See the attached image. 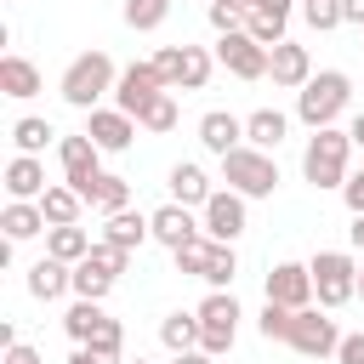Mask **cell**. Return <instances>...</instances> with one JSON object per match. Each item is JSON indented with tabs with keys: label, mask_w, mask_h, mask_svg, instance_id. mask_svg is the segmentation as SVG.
<instances>
[{
	"label": "cell",
	"mask_w": 364,
	"mask_h": 364,
	"mask_svg": "<svg viewBox=\"0 0 364 364\" xmlns=\"http://www.w3.org/2000/svg\"><path fill=\"white\" fill-rule=\"evenodd\" d=\"M114 85H119V68H114L108 51H80V57L63 68V80H57L63 102L80 108V114H91L102 97H114Z\"/></svg>",
	"instance_id": "cell-1"
},
{
	"label": "cell",
	"mask_w": 364,
	"mask_h": 364,
	"mask_svg": "<svg viewBox=\"0 0 364 364\" xmlns=\"http://www.w3.org/2000/svg\"><path fill=\"white\" fill-rule=\"evenodd\" d=\"M347 171H353V136H347L341 125L313 131L307 148H301V176H307L313 188H341Z\"/></svg>",
	"instance_id": "cell-2"
},
{
	"label": "cell",
	"mask_w": 364,
	"mask_h": 364,
	"mask_svg": "<svg viewBox=\"0 0 364 364\" xmlns=\"http://www.w3.org/2000/svg\"><path fill=\"white\" fill-rule=\"evenodd\" d=\"M353 102V80L341 74V68H324V74H313L301 91H296V119L307 125V131H324V125H336V114Z\"/></svg>",
	"instance_id": "cell-3"
},
{
	"label": "cell",
	"mask_w": 364,
	"mask_h": 364,
	"mask_svg": "<svg viewBox=\"0 0 364 364\" xmlns=\"http://www.w3.org/2000/svg\"><path fill=\"white\" fill-rule=\"evenodd\" d=\"M307 273H313V301L324 313H336V307H347L358 296V262L347 250H318L307 262Z\"/></svg>",
	"instance_id": "cell-4"
},
{
	"label": "cell",
	"mask_w": 364,
	"mask_h": 364,
	"mask_svg": "<svg viewBox=\"0 0 364 364\" xmlns=\"http://www.w3.org/2000/svg\"><path fill=\"white\" fill-rule=\"evenodd\" d=\"M222 176H228V188L233 193H245V199H273V188H279V165H273V154H262V148H233L228 159H222Z\"/></svg>",
	"instance_id": "cell-5"
},
{
	"label": "cell",
	"mask_w": 364,
	"mask_h": 364,
	"mask_svg": "<svg viewBox=\"0 0 364 364\" xmlns=\"http://www.w3.org/2000/svg\"><path fill=\"white\" fill-rule=\"evenodd\" d=\"M199 347L210 353V358H222V353H233V341H239V301H233V290H210L199 307Z\"/></svg>",
	"instance_id": "cell-6"
},
{
	"label": "cell",
	"mask_w": 364,
	"mask_h": 364,
	"mask_svg": "<svg viewBox=\"0 0 364 364\" xmlns=\"http://www.w3.org/2000/svg\"><path fill=\"white\" fill-rule=\"evenodd\" d=\"M57 159H63V182L91 205V193H97V176H102V148L80 131V136H57Z\"/></svg>",
	"instance_id": "cell-7"
},
{
	"label": "cell",
	"mask_w": 364,
	"mask_h": 364,
	"mask_svg": "<svg viewBox=\"0 0 364 364\" xmlns=\"http://www.w3.org/2000/svg\"><path fill=\"white\" fill-rule=\"evenodd\" d=\"M284 347H296L301 358H336V347H341V330H336V318H330L324 307H301V313L290 318V336H284Z\"/></svg>",
	"instance_id": "cell-8"
},
{
	"label": "cell",
	"mask_w": 364,
	"mask_h": 364,
	"mask_svg": "<svg viewBox=\"0 0 364 364\" xmlns=\"http://www.w3.org/2000/svg\"><path fill=\"white\" fill-rule=\"evenodd\" d=\"M199 228H205V239H216V245H233L250 222H245V193H233V188H216L210 199H205V210H199Z\"/></svg>",
	"instance_id": "cell-9"
},
{
	"label": "cell",
	"mask_w": 364,
	"mask_h": 364,
	"mask_svg": "<svg viewBox=\"0 0 364 364\" xmlns=\"http://www.w3.org/2000/svg\"><path fill=\"white\" fill-rule=\"evenodd\" d=\"M267 46H256L245 28L239 34H216V63L228 68V74H239V80H267Z\"/></svg>",
	"instance_id": "cell-10"
},
{
	"label": "cell",
	"mask_w": 364,
	"mask_h": 364,
	"mask_svg": "<svg viewBox=\"0 0 364 364\" xmlns=\"http://www.w3.org/2000/svg\"><path fill=\"white\" fill-rule=\"evenodd\" d=\"M154 97H165V80H159L154 63H131V68H119V85H114V108H119V114L136 119Z\"/></svg>",
	"instance_id": "cell-11"
},
{
	"label": "cell",
	"mask_w": 364,
	"mask_h": 364,
	"mask_svg": "<svg viewBox=\"0 0 364 364\" xmlns=\"http://www.w3.org/2000/svg\"><path fill=\"white\" fill-rule=\"evenodd\" d=\"M136 131H142V125H136L131 114H119V108H91V114H85V136H91L102 154H125V148L136 142Z\"/></svg>",
	"instance_id": "cell-12"
},
{
	"label": "cell",
	"mask_w": 364,
	"mask_h": 364,
	"mask_svg": "<svg viewBox=\"0 0 364 364\" xmlns=\"http://www.w3.org/2000/svg\"><path fill=\"white\" fill-rule=\"evenodd\" d=\"M267 301H279V307H290V313L313 307V273H307V262H279V267L267 273Z\"/></svg>",
	"instance_id": "cell-13"
},
{
	"label": "cell",
	"mask_w": 364,
	"mask_h": 364,
	"mask_svg": "<svg viewBox=\"0 0 364 364\" xmlns=\"http://www.w3.org/2000/svg\"><path fill=\"white\" fill-rule=\"evenodd\" d=\"M23 290H28L34 301H63V296H74V267L57 262V256H40V262L23 273Z\"/></svg>",
	"instance_id": "cell-14"
},
{
	"label": "cell",
	"mask_w": 364,
	"mask_h": 364,
	"mask_svg": "<svg viewBox=\"0 0 364 364\" xmlns=\"http://www.w3.org/2000/svg\"><path fill=\"white\" fill-rule=\"evenodd\" d=\"M267 80H273L279 91H301V85L313 80V57H307V46H296V40L273 46V57H267Z\"/></svg>",
	"instance_id": "cell-15"
},
{
	"label": "cell",
	"mask_w": 364,
	"mask_h": 364,
	"mask_svg": "<svg viewBox=\"0 0 364 364\" xmlns=\"http://www.w3.org/2000/svg\"><path fill=\"white\" fill-rule=\"evenodd\" d=\"M199 142H205L216 159H228L233 148H245V119L228 114V108H210V114H199Z\"/></svg>",
	"instance_id": "cell-16"
},
{
	"label": "cell",
	"mask_w": 364,
	"mask_h": 364,
	"mask_svg": "<svg viewBox=\"0 0 364 364\" xmlns=\"http://www.w3.org/2000/svg\"><path fill=\"white\" fill-rule=\"evenodd\" d=\"M46 188H51L46 182V159H34V154H11L6 159V199H34L40 205Z\"/></svg>",
	"instance_id": "cell-17"
},
{
	"label": "cell",
	"mask_w": 364,
	"mask_h": 364,
	"mask_svg": "<svg viewBox=\"0 0 364 364\" xmlns=\"http://www.w3.org/2000/svg\"><path fill=\"white\" fill-rule=\"evenodd\" d=\"M148 228H154V239H159L165 250H182L188 239H199V233H205V228L193 222V210H188V205H159V210L148 216Z\"/></svg>",
	"instance_id": "cell-18"
},
{
	"label": "cell",
	"mask_w": 364,
	"mask_h": 364,
	"mask_svg": "<svg viewBox=\"0 0 364 364\" xmlns=\"http://www.w3.org/2000/svg\"><path fill=\"white\" fill-rule=\"evenodd\" d=\"M40 91H46L40 68H34L28 57L6 51V57H0V97H11V102H28V97H40Z\"/></svg>",
	"instance_id": "cell-19"
},
{
	"label": "cell",
	"mask_w": 364,
	"mask_h": 364,
	"mask_svg": "<svg viewBox=\"0 0 364 364\" xmlns=\"http://www.w3.org/2000/svg\"><path fill=\"white\" fill-rule=\"evenodd\" d=\"M165 182H171V205H188V210H205V199L216 193V188H210V176H205L193 159H176Z\"/></svg>",
	"instance_id": "cell-20"
},
{
	"label": "cell",
	"mask_w": 364,
	"mask_h": 364,
	"mask_svg": "<svg viewBox=\"0 0 364 364\" xmlns=\"http://www.w3.org/2000/svg\"><path fill=\"white\" fill-rule=\"evenodd\" d=\"M0 228H6V239H11V245L34 239V233H51V222H46V210H40L34 199H6V210H0Z\"/></svg>",
	"instance_id": "cell-21"
},
{
	"label": "cell",
	"mask_w": 364,
	"mask_h": 364,
	"mask_svg": "<svg viewBox=\"0 0 364 364\" xmlns=\"http://www.w3.org/2000/svg\"><path fill=\"white\" fill-rule=\"evenodd\" d=\"M284 136H290V119H284L279 108H256V114H245V142H250V148L273 154Z\"/></svg>",
	"instance_id": "cell-22"
},
{
	"label": "cell",
	"mask_w": 364,
	"mask_h": 364,
	"mask_svg": "<svg viewBox=\"0 0 364 364\" xmlns=\"http://www.w3.org/2000/svg\"><path fill=\"white\" fill-rule=\"evenodd\" d=\"M102 239L119 250H142V239H154V228L142 210H114V216H102Z\"/></svg>",
	"instance_id": "cell-23"
},
{
	"label": "cell",
	"mask_w": 364,
	"mask_h": 364,
	"mask_svg": "<svg viewBox=\"0 0 364 364\" xmlns=\"http://www.w3.org/2000/svg\"><path fill=\"white\" fill-rule=\"evenodd\" d=\"M40 210H46V222H51V228H74V222H80V210H85V199H80L68 182H51V188L40 193Z\"/></svg>",
	"instance_id": "cell-24"
},
{
	"label": "cell",
	"mask_w": 364,
	"mask_h": 364,
	"mask_svg": "<svg viewBox=\"0 0 364 364\" xmlns=\"http://www.w3.org/2000/svg\"><path fill=\"white\" fill-rule=\"evenodd\" d=\"M91 245H97V239H91L80 222H74V228H51V233H46V256H57V262H68V267H80V262L91 256Z\"/></svg>",
	"instance_id": "cell-25"
},
{
	"label": "cell",
	"mask_w": 364,
	"mask_h": 364,
	"mask_svg": "<svg viewBox=\"0 0 364 364\" xmlns=\"http://www.w3.org/2000/svg\"><path fill=\"white\" fill-rule=\"evenodd\" d=\"M159 341H165L171 358H176V353H193V347H199V313H165V318H159Z\"/></svg>",
	"instance_id": "cell-26"
},
{
	"label": "cell",
	"mask_w": 364,
	"mask_h": 364,
	"mask_svg": "<svg viewBox=\"0 0 364 364\" xmlns=\"http://www.w3.org/2000/svg\"><path fill=\"white\" fill-rule=\"evenodd\" d=\"M57 131H51V119H40V114H23V119H11V148L17 154H46V142H51Z\"/></svg>",
	"instance_id": "cell-27"
},
{
	"label": "cell",
	"mask_w": 364,
	"mask_h": 364,
	"mask_svg": "<svg viewBox=\"0 0 364 364\" xmlns=\"http://www.w3.org/2000/svg\"><path fill=\"white\" fill-rule=\"evenodd\" d=\"M210 68H216V51L182 46V80H176V91H205L210 85Z\"/></svg>",
	"instance_id": "cell-28"
},
{
	"label": "cell",
	"mask_w": 364,
	"mask_h": 364,
	"mask_svg": "<svg viewBox=\"0 0 364 364\" xmlns=\"http://www.w3.org/2000/svg\"><path fill=\"white\" fill-rule=\"evenodd\" d=\"M108 313H102V301H74L68 313H63V330H68V341L74 347H85L91 336H97V324H102Z\"/></svg>",
	"instance_id": "cell-29"
},
{
	"label": "cell",
	"mask_w": 364,
	"mask_h": 364,
	"mask_svg": "<svg viewBox=\"0 0 364 364\" xmlns=\"http://www.w3.org/2000/svg\"><path fill=\"white\" fill-rule=\"evenodd\" d=\"M91 210H102V216L131 210V182L114 176V171H102V176H97V193H91Z\"/></svg>",
	"instance_id": "cell-30"
},
{
	"label": "cell",
	"mask_w": 364,
	"mask_h": 364,
	"mask_svg": "<svg viewBox=\"0 0 364 364\" xmlns=\"http://www.w3.org/2000/svg\"><path fill=\"white\" fill-rule=\"evenodd\" d=\"M119 279L114 273H102L97 262H80L74 267V301H108V290H114Z\"/></svg>",
	"instance_id": "cell-31"
},
{
	"label": "cell",
	"mask_w": 364,
	"mask_h": 364,
	"mask_svg": "<svg viewBox=\"0 0 364 364\" xmlns=\"http://www.w3.org/2000/svg\"><path fill=\"white\" fill-rule=\"evenodd\" d=\"M171 256H176V273L205 279V273H210V256H216V239H205V233H199V239H188L182 250H171Z\"/></svg>",
	"instance_id": "cell-32"
},
{
	"label": "cell",
	"mask_w": 364,
	"mask_h": 364,
	"mask_svg": "<svg viewBox=\"0 0 364 364\" xmlns=\"http://www.w3.org/2000/svg\"><path fill=\"white\" fill-rule=\"evenodd\" d=\"M165 17H171V0H125V28L136 34H154Z\"/></svg>",
	"instance_id": "cell-33"
},
{
	"label": "cell",
	"mask_w": 364,
	"mask_h": 364,
	"mask_svg": "<svg viewBox=\"0 0 364 364\" xmlns=\"http://www.w3.org/2000/svg\"><path fill=\"white\" fill-rule=\"evenodd\" d=\"M136 125H142V131H154V136L176 131V97H171V91H165V97H154V102L136 114Z\"/></svg>",
	"instance_id": "cell-34"
},
{
	"label": "cell",
	"mask_w": 364,
	"mask_h": 364,
	"mask_svg": "<svg viewBox=\"0 0 364 364\" xmlns=\"http://www.w3.org/2000/svg\"><path fill=\"white\" fill-rule=\"evenodd\" d=\"M290 318H296L290 307H279V301H267V307L256 313V330H262V341H284V336H290Z\"/></svg>",
	"instance_id": "cell-35"
},
{
	"label": "cell",
	"mask_w": 364,
	"mask_h": 364,
	"mask_svg": "<svg viewBox=\"0 0 364 364\" xmlns=\"http://www.w3.org/2000/svg\"><path fill=\"white\" fill-rule=\"evenodd\" d=\"M85 347H91V353H102V358H119V353H125V330H119V318H102V324H97V336H91Z\"/></svg>",
	"instance_id": "cell-36"
},
{
	"label": "cell",
	"mask_w": 364,
	"mask_h": 364,
	"mask_svg": "<svg viewBox=\"0 0 364 364\" xmlns=\"http://www.w3.org/2000/svg\"><path fill=\"white\" fill-rule=\"evenodd\" d=\"M301 17H307V28L330 34V28H341V0H307V6H301Z\"/></svg>",
	"instance_id": "cell-37"
},
{
	"label": "cell",
	"mask_w": 364,
	"mask_h": 364,
	"mask_svg": "<svg viewBox=\"0 0 364 364\" xmlns=\"http://www.w3.org/2000/svg\"><path fill=\"white\" fill-rule=\"evenodd\" d=\"M85 262H97V267H102V273H114V279H119V273H125V267H131V250H119V245H108V239H97V245H91V256H85Z\"/></svg>",
	"instance_id": "cell-38"
},
{
	"label": "cell",
	"mask_w": 364,
	"mask_h": 364,
	"mask_svg": "<svg viewBox=\"0 0 364 364\" xmlns=\"http://www.w3.org/2000/svg\"><path fill=\"white\" fill-rule=\"evenodd\" d=\"M205 17H210V28H216V34H239V28H245V11H239V0H216Z\"/></svg>",
	"instance_id": "cell-39"
},
{
	"label": "cell",
	"mask_w": 364,
	"mask_h": 364,
	"mask_svg": "<svg viewBox=\"0 0 364 364\" xmlns=\"http://www.w3.org/2000/svg\"><path fill=\"white\" fill-rule=\"evenodd\" d=\"M148 63L159 68V80H165V91H176V80H182V46H159V51H154Z\"/></svg>",
	"instance_id": "cell-40"
},
{
	"label": "cell",
	"mask_w": 364,
	"mask_h": 364,
	"mask_svg": "<svg viewBox=\"0 0 364 364\" xmlns=\"http://www.w3.org/2000/svg\"><path fill=\"white\" fill-rule=\"evenodd\" d=\"M341 199H347V210H353V216H364V165H353V171H347Z\"/></svg>",
	"instance_id": "cell-41"
},
{
	"label": "cell",
	"mask_w": 364,
	"mask_h": 364,
	"mask_svg": "<svg viewBox=\"0 0 364 364\" xmlns=\"http://www.w3.org/2000/svg\"><path fill=\"white\" fill-rule=\"evenodd\" d=\"M336 364H364V330L341 336V347H336Z\"/></svg>",
	"instance_id": "cell-42"
},
{
	"label": "cell",
	"mask_w": 364,
	"mask_h": 364,
	"mask_svg": "<svg viewBox=\"0 0 364 364\" xmlns=\"http://www.w3.org/2000/svg\"><path fill=\"white\" fill-rule=\"evenodd\" d=\"M0 364H46V358H40L28 341H17V347H6V358H0Z\"/></svg>",
	"instance_id": "cell-43"
},
{
	"label": "cell",
	"mask_w": 364,
	"mask_h": 364,
	"mask_svg": "<svg viewBox=\"0 0 364 364\" xmlns=\"http://www.w3.org/2000/svg\"><path fill=\"white\" fill-rule=\"evenodd\" d=\"M68 364H125V358H102V353H91V347H74Z\"/></svg>",
	"instance_id": "cell-44"
},
{
	"label": "cell",
	"mask_w": 364,
	"mask_h": 364,
	"mask_svg": "<svg viewBox=\"0 0 364 364\" xmlns=\"http://www.w3.org/2000/svg\"><path fill=\"white\" fill-rule=\"evenodd\" d=\"M341 23H353V28H364V0H341Z\"/></svg>",
	"instance_id": "cell-45"
},
{
	"label": "cell",
	"mask_w": 364,
	"mask_h": 364,
	"mask_svg": "<svg viewBox=\"0 0 364 364\" xmlns=\"http://www.w3.org/2000/svg\"><path fill=\"white\" fill-rule=\"evenodd\" d=\"M17 341H23V336H17V324H11V318H0V353H6V347H17Z\"/></svg>",
	"instance_id": "cell-46"
},
{
	"label": "cell",
	"mask_w": 364,
	"mask_h": 364,
	"mask_svg": "<svg viewBox=\"0 0 364 364\" xmlns=\"http://www.w3.org/2000/svg\"><path fill=\"white\" fill-rule=\"evenodd\" d=\"M171 364H216V358H210V353H205V347H193V353H176V358H171Z\"/></svg>",
	"instance_id": "cell-47"
},
{
	"label": "cell",
	"mask_w": 364,
	"mask_h": 364,
	"mask_svg": "<svg viewBox=\"0 0 364 364\" xmlns=\"http://www.w3.org/2000/svg\"><path fill=\"white\" fill-rule=\"evenodd\" d=\"M347 136H353V148H364V108L353 114V125H347Z\"/></svg>",
	"instance_id": "cell-48"
},
{
	"label": "cell",
	"mask_w": 364,
	"mask_h": 364,
	"mask_svg": "<svg viewBox=\"0 0 364 364\" xmlns=\"http://www.w3.org/2000/svg\"><path fill=\"white\" fill-rule=\"evenodd\" d=\"M347 233H353V245L364 250V216H353V228H347Z\"/></svg>",
	"instance_id": "cell-49"
},
{
	"label": "cell",
	"mask_w": 364,
	"mask_h": 364,
	"mask_svg": "<svg viewBox=\"0 0 364 364\" xmlns=\"http://www.w3.org/2000/svg\"><path fill=\"white\" fill-rule=\"evenodd\" d=\"M358 296H364V262H358Z\"/></svg>",
	"instance_id": "cell-50"
},
{
	"label": "cell",
	"mask_w": 364,
	"mask_h": 364,
	"mask_svg": "<svg viewBox=\"0 0 364 364\" xmlns=\"http://www.w3.org/2000/svg\"><path fill=\"white\" fill-rule=\"evenodd\" d=\"M136 364H148V358H136Z\"/></svg>",
	"instance_id": "cell-51"
},
{
	"label": "cell",
	"mask_w": 364,
	"mask_h": 364,
	"mask_svg": "<svg viewBox=\"0 0 364 364\" xmlns=\"http://www.w3.org/2000/svg\"><path fill=\"white\" fill-rule=\"evenodd\" d=\"M210 6H216V0H210Z\"/></svg>",
	"instance_id": "cell-52"
},
{
	"label": "cell",
	"mask_w": 364,
	"mask_h": 364,
	"mask_svg": "<svg viewBox=\"0 0 364 364\" xmlns=\"http://www.w3.org/2000/svg\"><path fill=\"white\" fill-rule=\"evenodd\" d=\"M358 34H364V28H358Z\"/></svg>",
	"instance_id": "cell-53"
},
{
	"label": "cell",
	"mask_w": 364,
	"mask_h": 364,
	"mask_svg": "<svg viewBox=\"0 0 364 364\" xmlns=\"http://www.w3.org/2000/svg\"><path fill=\"white\" fill-rule=\"evenodd\" d=\"M301 6H307V0H301Z\"/></svg>",
	"instance_id": "cell-54"
}]
</instances>
